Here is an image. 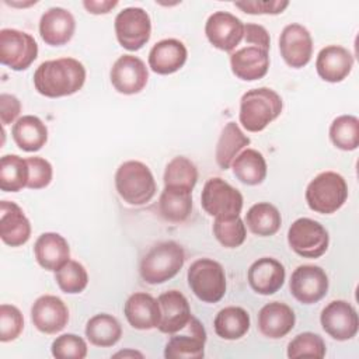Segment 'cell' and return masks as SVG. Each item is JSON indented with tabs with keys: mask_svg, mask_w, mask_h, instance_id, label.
<instances>
[{
	"mask_svg": "<svg viewBox=\"0 0 359 359\" xmlns=\"http://www.w3.org/2000/svg\"><path fill=\"white\" fill-rule=\"evenodd\" d=\"M86 67L74 57L42 62L34 73L35 90L48 98L67 97L84 86Z\"/></svg>",
	"mask_w": 359,
	"mask_h": 359,
	"instance_id": "1",
	"label": "cell"
},
{
	"mask_svg": "<svg viewBox=\"0 0 359 359\" xmlns=\"http://www.w3.org/2000/svg\"><path fill=\"white\" fill-rule=\"evenodd\" d=\"M283 109L280 95L268 87L248 90L240 100L238 119L248 132H261L273 122Z\"/></svg>",
	"mask_w": 359,
	"mask_h": 359,
	"instance_id": "2",
	"label": "cell"
},
{
	"mask_svg": "<svg viewBox=\"0 0 359 359\" xmlns=\"http://www.w3.org/2000/svg\"><path fill=\"white\" fill-rule=\"evenodd\" d=\"M184 248L175 241L153 245L140 261V276L146 283L158 285L172 279L184 266Z\"/></svg>",
	"mask_w": 359,
	"mask_h": 359,
	"instance_id": "3",
	"label": "cell"
},
{
	"mask_svg": "<svg viewBox=\"0 0 359 359\" xmlns=\"http://www.w3.org/2000/svg\"><path fill=\"white\" fill-rule=\"evenodd\" d=\"M115 188L129 205L140 206L153 199L157 185L150 168L137 160L122 163L115 172Z\"/></svg>",
	"mask_w": 359,
	"mask_h": 359,
	"instance_id": "4",
	"label": "cell"
},
{
	"mask_svg": "<svg viewBox=\"0 0 359 359\" xmlns=\"http://www.w3.org/2000/svg\"><path fill=\"white\" fill-rule=\"evenodd\" d=\"M348 198V184L335 171H324L316 175L306 188V202L311 210L331 215L341 209Z\"/></svg>",
	"mask_w": 359,
	"mask_h": 359,
	"instance_id": "5",
	"label": "cell"
},
{
	"mask_svg": "<svg viewBox=\"0 0 359 359\" xmlns=\"http://www.w3.org/2000/svg\"><path fill=\"white\" fill-rule=\"evenodd\" d=\"M187 278L192 293L205 303H217L226 294V273L215 259L199 258L194 261Z\"/></svg>",
	"mask_w": 359,
	"mask_h": 359,
	"instance_id": "6",
	"label": "cell"
},
{
	"mask_svg": "<svg viewBox=\"0 0 359 359\" xmlns=\"http://www.w3.org/2000/svg\"><path fill=\"white\" fill-rule=\"evenodd\" d=\"M243 202L241 192L220 177L209 178L201 194L203 210L213 217L229 219L240 216Z\"/></svg>",
	"mask_w": 359,
	"mask_h": 359,
	"instance_id": "7",
	"label": "cell"
},
{
	"mask_svg": "<svg viewBox=\"0 0 359 359\" xmlns=\"http://www.w3.org/2000/svg\"><path fill=\"white\" fill-rule=\"evenodd\" d=\"M287 243L303 258H320L328 250L330 236L325 227L317 220L299 217L287 230Z\"/></svg>",
	"mask_w": 359,
	"mask_h": 359,
	"instance_id": "8",
	"label": "cell"
},
{
	"mask_svg": "<svg viewBox=\"0 0 359 359\" xmlns=\"http://www.w3.org/2000/svg\"><path fill=\"white\" fill-rule=\"evenodd\" d=\"M38 56V43L32 35L14 29L0 31V62L11 70L21 72L28 69Z\"/></svg>",
	"mask_w": 359,
	"mask_h": 359,
	"instance_id": "9",
	"label": "cell"
},
{
	"mask_svg": "<svg viewBox=\"0 0 359 359\" xmlns=\"http://www.w3.org/2000/svg\"><path fill=\"white\" fill-rule=\"evenodd\" d=\"M115 34L122 48L128 50H139L151 35V21L142 7H126L115 17Z\"/></svg>",
	"mask_w": 359,
	"mask_h": 359,
	"instance_id": "10",
	"label": "cell"
},
{
	"mask_svg": "<svg viewBox=\"0 0 359 359\" xmlns=\"http://www.w3.org/2000/svg\"><path fill=\"white\" fill-rule=\"evenodd\" d=\"M289 289L297 302L313 304L327 294L328 276L318 265H300L290 276Z\"/></svg>",
	"mask_w": 359,
	"mask_h": 359,
	"instance_id": "11",
	"label": "cell"
},
{
	"mask_svg": "<svg viewBox=\"0 0 359 359\" xmlns=\"http://www.w3.org/2000/svg\"><path fill=\"white\" fill-rule=\"evenodd\" d=\"M320 323L323 330L337 341L352 339L359 330L358 313L346 300L328 303L320 314Z\"/></svg>",
	"mask_w": 359,
	"mask_h": 359,
	"instance_id": "12",
	"label": "cell"
},
{
	"mask_svg": "<svg viewBox=\"0 0 359 359\" xmlns=\"http://www.w3.org/2000/svg\"><path fill=\"white\" fill-rule=\"evenodd\" d=\"M279 50L285 63L293 69L304 67L313 56V38L300 24H287L279 36Z\"/></svg>",
	"mask_w": 359,
	"mask_h": 359,
	"instance_id": "13",
	"label": "cell"
},
{
	"mask_svg": "<svg viewBox=\"0 0 359 359\" xmlns=\"http://www.w3.org/2000/svg\"><path fill=\"white\" fill-rule=\"evenodd\" d=\"M109 79L118 93L132 95L140 93L146 87L149 70L140 57L122 55L112 65Z\"/></svg>",
	"mask_w": 359,
	"mask_h": 359,
	"instance_id": "14",
	"label": "cell"
},
{
	"mask_svg": "<svg viewBox=\"0 0 359 359\" xmlns=\"http://www.w3.org/2000/svg\"><path fill=\"white\" fill-rule=\"evenodd\" d=\"M208 41L223 52H231L244 36V22L229 11H215L205 24Z\"/></svg>",
	"mask_w": 359,
	"mask_h": 359,
	"instance_id": "15",
	"label": "cell"
},
{
	"mask_svg": "<svg viewBox=\"0 0 359 359\" xmlns=\"http://www.w3.org/2000/svg\"><path fill=\"white\" fill-rule=\"evenodd\" d=\"M182 334H172L164 348L167 359H201L205 356L206 331L202 323L192 316L182 328Z\"/></svg>",
	"mask_w": 359,
	"mask_h": 359,
	"instance_id": "16",
	"label": "cell"
},
{
	"mask_svg": "<svg viewBox=\"0 0 359 359\" xmlns=\"http://www.w3.org/2000/svg\"><path fill=\"white\" fill-rule=\"evenodd\" d=\"M31 321L43 334L60 332L69 321L67 306L57 296H39L31 307Z\"/></svg>",
	"mask_w": 359,
	"mask_h": 359,
	"instance_id": "17",
	"label": "cell"
},
{
	"mask_svg": "<svg viewBox=\"0 0 359 359\" xmlns=\"http://www.w3.org/2000/svg\"><path fill=\"white\" fill-rule=\"evenodd\" d=\"M160 323L158 331L163 334L180 332L192 318L191 307L187 297L180 290H168L158 296Z\"/></svg>",
	"mask_w": 359,
	"mask_h": 359,
	"instance_id": "18",
	"label": "cell"
},
{
	"mask_svg": "<svg viewBox=\"0 0 359 359\" xmlns=\"http://www.w3.org/2000/svg\"><path fill=\"white\" fill-rule=\"evenodd\" d=\"M285 266L275 258L262 257L254 261L247 272L251 289L264 296L276 293L285 283Z\"/></svg>",
	"mask_w": 359,
	"mask_h": 359,
	"instance_id": "19",
	"label": "cell"
},
{
	"mask_svg": "<svg viewBox=\"0 0 359 359\" xmlns=\"http://www.w3.org/2000/svg\"><path fill=\"white\" fill-rule=\"evenodd\" d=\"M76 29L73 14L63 7L48 8L39 20V35L46 45L62 46L67 43Z\"/></svg>",
	"mask_w": 359,
	"mask_h": 359,
	"instance_id": "20",
	"label": "cell"
},
{
	"mask_svg": "<svg viewBox=\"0 0 359 359\" xmlns=\"http://www.w3.org/2000/svg\"><path fill=\"white\" fill-rule=\"evenodd\" d=\"M353 67V55L341 45H328L323 48L316 59L318 76L328 83L345 80Z\"/></svg>",
	"mask_w": 359,
	"mask_h": 359,
	"instance_id": "21",
	"label": "cell"
},
{
	"mask_svg": "<svg viewBox=\"0 0 359 359\" xmlns=\"http://www.w3.org/2000/svg\"><path fill=\"white\" fill-rule=\"evenodd\" d=\"M0 237L10 247H20L31 237V223L15 202H0Z\"/></svg>",
	"mask_w": 359,
	"mask_h": 359,
	"instance_id": "22",
	"label": "cell"
},
{
	"mask_svg": "<svg viewBox=\"0 0 359 359\" xmlns=\"http://www.w3.org/2000/svg\"><path fill=\"white\" fill-rule=\"evenodd\" d=\"M294 323V311L282 302L266 303L258 313V330L271 339L286 337L293 330Z\"/></svg>",
	"mask_w": 359,
	"mask_h": 359,
	"instance_id": "23",
	"label": "cell"
},
{
	"mask_svg": "<svg viewBox=\"0 0 359 359\" xmlns=\"http://www.w3.org/2000/svg\"><path fill=\"white\" fill-rule=\"evenodd\" d=\"M187 57L188 50L181 41L161 39L149 52V67L157 74H172L185 65Z\"/></svg>",
	"mask_w": 359,
	"mask_h": 359,
	"instance_id": "24",
	"label": "cell"
},
{
	"mask_svg": "<svg viewBox=\"0 0 359 359\" xmlns=\"http://www.w3.org/2000/svg\"><path fill=\"white\" fill-rule=\"evenodd\" d=\"M230 67L233 74L244 81L262 79L269 69V55L257 46H245L230 55Z\"/></svg>",
	"mask_w": 359,
	"mask_h": 359,
	"instance_id": "25",
	"label": "cell"
},
{
	"mask_svg": "<svg viewBox=\"0 0 359 359\" xmlns=\"http://www.w3.org/2000/svg\"><path fill=\"white\" fill-rule=\"evenodd\" d=\"M123 314L133 328L153 330L160 323V304L151 294L136 292L125 302Z\"/></svg>",
	"mask_w": 359,
	"mask_h": 359,
	"instance_id": "26",
	"label": "cell"
},
{
	"mask_svg": "<svg viewBox=\"0 0 359 359\" xmlns=\"http://www.w3.org/2000/svg\"><path fill=\"white\" fill-rule=\"evenodd\" d=\"M34 254L36 262L46 271H57L70 259V248L67 240L59 233H42L35 244Z\"/></svg>",
	"mask_w": 359,
	"mask_h": 359,
	"instance_id": "27",
	"label": "cell"
},
{
	"mask_svg": "<svg viewBox=\"0 0 359 359\" xmlns=\"http://www.w3.org/2000/svg\"><path fill=\"white\" fill-rule=\"evenodd\" d=\"M192 210V189L175 185H165L160 199L158 212L161 217L171 223L185 222Z\"/></svg>",
	"mask_w": 359,
	"mask_h": 359,
	"instance_id": "28",
	"label": "cell"
},
{
	"mask_svg": "<svg viewBox=\"0 0 359 359\" xmlns=\"http://www.w3.org/2000/svg\"><path fill=\"white\" fill-rule=\"evenodd\" d=\"M11 136L21 150L38 151L48 140V128L38 116L24 115L14 122Z\"/></svg>",
	"mask_w": 359,
	"mask_h": 359,
	"instance_id": "29",
	"label": "cell"
},
{
	"mask_svg": "<svg viewBox=\"0 0 359 359\" xmlns=\"http://www.w3.org/2000/svg\"><path fill=\"white\" fill-rule=\"evenodd\" d=\"M250 137L243 133L240 126L236 122H229L223 128L217 144H216V163L220 168H230L236 156L250 144Z\"/></svg>",
	"mask_w": 359,
	"mask_h": 359,
	"instance_id": "30",
	"label": "cell"
},
{
	"mask_svg": "<svg viewBox=\"0 0 359 359\" xmlns=\"http://www.w3.org/2000/svg\"><path fill=\"white\" fill-rule=\"evenodd\" d=\"M234 177L245 185H258L266 177V161L255 149H244L233 160L231 165Z\"/></svg>",
	"mask_w": 359,
	"mask_h": 359,
	"instance_id": "31",
	"label": "cell"
},
{
	"mask_svg": "<svg viewBox=\"0 0 359 359\" xmlns=\"http://www.w3.org/2000/svg\"><path fill=\"white\" fill-rule=\"evenodd\" d=\"M250 314L238 306H229L222 309L213 321L217 337L229 341L240 339L250 330Z\"/></svg>",
	"mask_w": 359,
	"mask_h": 359,
	"instance_id": "32",
	"label": "cell"
},
{
	"mask_svg": "<svg viewBox=\"0 0 359 359\" xmlns=\"http://www.w3.org/2000/svg\"><path fill=\"white\" fill-rule=\"evenodd\" d=\"M245 224L251 233L259 237H269L280 229L282 217L278 208L272 203L258 202L247 210Z\"/></svg>",
	"mask_w": 359,
	"mask_h": 359,
	"instance_id": "33",
	"label": "cell"
},
{
	"mask_svg": "<svg viewBox=\"0 0 359 359\" xmlns=\"http://www.w3.org/2000/svg\"><path fill=\"white\" fill-rule=\"evenodd\" d=\"M86 337L95 346H114L122 337V327L114 316L100 313L87 321Z\"/></svg>",
	"mask_w": 359,
	"mask_h": 359,
	"instance_id": "34",
	"label": "cell"
},
{
	"mask_svg": "<svg viewBox=\"0 0 359 359\" xmlns=\"http://www.w3.org/2000/svg\"><path fill=\"white\" fill-rule=\"evenodd\" d=\"M27 158L17 154H4L0 158V189L4 192H18L28 182Z\"/></svg>",
	"mask_w": 359,
	"mask_h": 359,
	"instance_id": "35",
	"label": "cell"
},
{
	"mask_svg": "<svg viewBox=\"0 0 359 359\" xmlns=\"http://www.w3.org/2000/svg\"><path fill=\"white\" fill-rule=\"evenodd\" d=\"M330 140L339 150H356L359 146V119L348 114L337 116L330 125Z\"/></svg>",
	"mask_w": 359,
	"mask_h": 359,
	"instance_id": "36",
	"label": "cell"
},
{
	"mask_svg": "<svg viewBox=\"0 0 359 359\" xmlns=\"http://www.w3.org/2000/svg\"><path fill=\"white\" fill-rule=\"evenodd\" d=\"M164 187L175 185L194 189L198 181V168L196 165L184 156L174 157L164 170Z\"/></svg>",
	"mask_w": 359,
	"mask_h": 359,
	"instance_id": "37",
	"label": "cell"
},
{
	"mask_svg": "<svg viewBox=\"0 0 359 359\" xmlns=\"http://www.w3.org/2000/svg\"><path fill=\"white\" fill-rule=\"evenodd\" d=\"M55 280L59 289L69 294L81 293L88 283L86 268L74 259H69L63 266L55 272Z\"/></svg>",
	"mask_w": 359,
	"mask_h": 359,
	"instance_id": "38",
	"label": "cell"
},
{
	"mask_svg": "<svg viewBox=\"0 0 359 359\" xmlns=\"http://www.w3.org/2000/svg\"><path fill=\"white\" fill-rule=\"evenodd\" d=\"M213 234L223 247L237 248L245 241L247 230L240 216L229 217V219L215 217Z\"/></svg>",
	"mask_w": 359,
	"mask_h": 359,
	"instance_id": "39",
	"label": "cell"
},
{
	"mask_svg": "<svg viewBox=\"0 0 359 359\" xmlns=\"http://www.w3.org/2000/svg\"><path fill=\"white\" fill-rule=\"evenodd\" d=\"M325 342L314 332H300L287 344V358H324Z\"/></svg>",
	"mask_w": 359,
	"mask_h": 359,
	"instance_id": "40",
	"label": "cell"
},
{
	"mask_svg": "<svg viewBox=\"0 0 359 359\" xmlns=\"http://www.w3.org/2000/svg\"><path fill=\"white\" fill-rule=\"evenodd\" d=\"M50 352L57 359H84L87 344L76 334H62L52 342Z\"/></svg>",
	"mask_w": 359,
	"mask_h": 359,
	"instance_id": "41",
	"label": "cell"
},
{
	"mask_svg": "<svg viewBox=\"0 0 359 359\" xmlns=\"http://www.w3.org/2000/svg\"><path fill=\"white\" fill-rule=\"evenodd\" d=\"M24 330V317L13 304L0 306V341L10 342L20 337Z\"/></svg>",
	"mask_w": 359,
	"mask_h": 359,
	"instance_id": "42",
	"label": "cell"
},
{
	"mask_svg": "<svg viewBox=\"0 0 359 359\" xmlns=\"http://www.w3.org/2000/svg\"><path fill=\"white\" fill-rule=\"evenodd\" d=\"M29 175L27 188L29 189H41L50 184L53 177L52 164L43 157H28L27 158Z\"/></svg>",
	"mask_w": 359,
	"mask_h": 359,
	"instance_id": "43",
	"label": "cell"
},
{
	"mask_svg": "<svg viewBox=\"0 0 359 359\" xmlns=\"http://www.w3.org/2000/svg\"><path fill=\"white\" fill-rule=\"evenodd\" d=\"M234 6L247 14H280L289 1H237Z\"/></svg>",
	"mask_w": 359,
	"mask_h": 359,
	"instance_id": "44",
	"label": "cell"
},
{
	"mask_svg": "<svg viewBox=\"0 0 359 359\" xmlns=\"http://www.w3.org/2000/svg\"><path fill=\"white\" fill-rule=\"evenodd\" d=\"M243 39L245 41V43H250V46H257V48H261L264 50H269V46H271L269 34L259 24H254V22L244 24V36H243Z\"/></svg>",
	"mask_w": 359,
	"mask_h": 359,
	"instance_id": "45",
	"label": "cell"
},
{
	"mask_svg": "<svg viewBox=\"0 0 359 359\" xmlns=\"http://www.w3.org/2000/svg\"><path fill=\"white\" fill-rule=\"evenodd\" d=\"M20 112L21 102L15 95L7 93L0 94V121L3 126L15 122L20 116Z\"/></svg>",
	"mask_w": 359,
	"mask_h": 359,
	"instance_id": "46",
	"label": "cell"
},
{
	"mask_svg": "<svg viewBox=\"0 0 359 359\" xmlns=\"http://www.w3.org/2000/svg\"><path fill=\"white\" fill-rule=\"evenodd\" d=\"M83 6L91 14H107L118 6V1H115V0L114 1L112 0H101V1L100 0H84Z\"/></svg>",
	"mask_w": 359,
	"mask_h": 359,
	"instance_id": "47",
	"label": "cell"
},
{
	"mask_svg": "<svg viewBox=\"0 0 359 359\" xmlns=\"http://www.w3.org/2000/svg\"><path fill=\"white\" fill-rule=\"evenodd\" d=\"M114 356H123V358H126V356H139V358H143V355L140 353V352H137V351H121V352H118V353H115Z\"/></svg>",
	"mask_w": 359,
	"mask_h": 359,
	"instance_id": "48",
	"label": "cell"
},
{
	"mask_svg": "<svg viewBox=\"0 0 359 359\" xmlns=\"http://www.w3.org/2000/svg\"><path fill=\"white\" fill-rule=\"evenodd\" d=\"M7 4H11V6H18V7H27V6H31V4H35L36 1H29V3H10V1H6Z\"/></svg>",
	"mask_w": 359,
	"mask_h": 359,
	"instance_id": "49",
	"label": "cell"
}]
</instances>
